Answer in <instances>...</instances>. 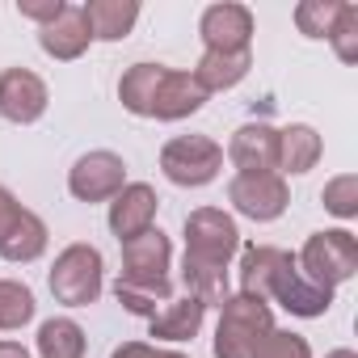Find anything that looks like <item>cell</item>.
Segmentation results:
<instances>
[{
	"label": "cell",
	"mask_w": 358,
	"mask_h": 358,
	"mask_svg": "<svg viewBox=\"0 0 358 358\" xmlns=\"http://www.w3.org/2000/svg\"><path fill=\"white\" fill-rule=\"evenodd\" d=\"M122 101L135 114H156V118H182L203 106V89L190 76H177L160 64H139L122 80Z\"/></svg>",
	"instance_id": "1"
},
{
	"label": "cell",
	"mask_w": 358,
	"mask_h": 358,
	"mask_svg": "<svg viewBox=\"0 0 358 358\" xmlns=\"http://www.w3.org/2000/svg\"><path fill=\"white\" fill-rule=\"evenodd\" d=\"M164 262H169V241L156 228H148L143 236L127 241V274L118 278V299L131 312H152L156 316V303L152 299H164L169 295Z\"/></svg>",
	"instance_id": "2"
},
{
	"label": "cell",
	"mask_w": 358,
	"mask_h": 358,
	"mask_svg": "<svg viewBox=\"0 0 358 358\" xmlns=\"http://www.w3.org/2000/svg\"><path fill=\"white\" fill-rule=\"evenodd\" d=\"M270 337V312L262 308V299L241 295L228 303L224 320H220V341L215 354L220 358H257L262 341Z\"/></svg>",
	"instance_id": "3"
},
{
	"label": "cell",
	"mask_w": 358,
	"mask_h": 358,
	"mask_svg": "<svg viewBox=\"0 0 358 358\" xmlns=\"http://www.w3.org/2000/svg\"><path fill=\"white\" fill-rule=\"evenodd\" d=\"M51 291L64 303H93L101 291V257L89 245H72L51 270Z\"/></svg>",
	"instance_id": "4"
},
{
	"label": "cell",
	"mask_w": 358,
	"mask_h": 358,
	"mask_svg": "<svg viewBox=\"0 0 358 358\" xmlns=\"http://www.w3.org/2000/svg\"><path fill=\"white\" fill-rule=\"evenodd\" d=\"M190 253H186V266H203V270H220L224 274V262L232 257L236 249V228L232 220H224L220 211H199L190 224Z\"/></svg>",
	"instance_id": "5"
},
{
	"label": "cell",
	"mask_w": 358,
	"mask_h": 358,
	"mask_svg": "<svg viewBox=\"0 0 358 358\" xmlns=\"http://www.w3.org/2000/svg\"><path fill=\"white\" fill-rule=\"evenodd\" d=\"M303 266H308L312 282L329 291L333 282L350 278L354 266H358L354 236H350V232H316V236L308 241V249H303Z\"/></svg>",
	"instance_id": "6"
},
{
	"label": "cell",
	"mask_w": 358,
	"mask_h": 358,
	"mask_svg": "<svg viewBox=\"0 0 358 358\" xmlns=\"http://www.w3.org/2000/svg\"><path fill=\"white\" fill-rule=\"evenodd\" d=\"M220 160H224V152L211 139H199V135L173 139L164 148V173H169V182H177V186H203V182H211Z\"/></svg>",
	"instance_id": "7"
},
{
	"label": "cell",
	"mask_w": 358,
	"mask_h": 358,
	"mask_svg": "<svg viewBox=\"0 0 358 358\" xmlns=\"http://www.w3.org/2000/svg\"><path fill=\"white\" fill-rule=\"evenodd\" d=\"M43 245H47L43 224L0 190V253L13 257V262H30L43 253Z\"/></svg>",
	"instance_id": "8"
},
{
	"label": "cell",
	"mask_w": 358,
	"mask_h": 358,
	"mask_svg": "<svg viewBox=\"0 0 358 358\" xmlns=\"http://www.w3.org/2000/svg\"><path fill=\"white\" fill-rule=\"evenodd\" d=\"M72 194L85 199V203H97V199H110L118 186H122V160L114 152H89L76 169H72Z\"/></svg>",
	"instance_id": "9"
},
{
	"label": "cell",
	"mask_w": 358,
	"mask_h": 358,
	"mask_svg": "<svg viewBox=\"0 0 358 358\" xmlns=\"http://www.w3.org/2000/svg\"><path fill=\"white\" fill-rule=\"evenodd\" d=\"M47 110V89L34 72H5L0 76V114L13 118V122H34Z\"/></svg>",
	"instance_id": "10"
},
{
	"label": "cell",
	"mask_w": 358,
	"mask_h": 358,
	"mask_svg": "<svg viewBox=\"0 0 358 358\" xmlns=\"http://www.w3.org/2000/svg\"><path fill=\"white\" fill-rule=\"evenodd\" d=\"M232 203L253 220H274L287 207V190L274 173H245L232 182Z\"/></svg>",
	"instance_id": "11"
},
{
	"label": "cell",
	"mask_w": 358,
	"mask_h": 358,
	"mask_svg": "<svg viewBox=\"0 0 358 358\" xmlns=\"http://www.w3.org/2000/svg\"><path fill=\"white\" fill-rule=\"evenodd\" d=\"M249 30H253L249 13L236 5H215L203 17V34H207L211 51H224V55H241L249 47Z\"/></svg>",
	"instance_id": "12"
},
{
	"label": "cell",
	"mask_w": 358,
	"mask_h": 358,
	"mask_svg": "<svg viewBox=\"0 0 358 358\" xmlns=\"http://www.w3.org/2000/svg\"><path fill=\"white\" fill-rule=\"evenodd\" d=\"M270 287H274V295L291 308V312H299V316H320L324 308H329V291L324 287H308L299 274H295V266H291V257H282L278 262V270L270 274Z\"/></svg>",
	"instance_id": "13"
},
{
	"label": "cell",
	"mask_w": 358,
	"mask_h": 358,
	"mask_svg": "<svg viewBox=\"0 0 358 358\" xmlns=\"http://www.w3.org/2000/svg\"><path fill=\"white\" fill-rule=\"evenodd\" d=\"M152 215H156V199L148 186H131L118 194L114 211H110V228L118 232V241H135L152 228Z\"/></svg>",
	"instance_id": "14"
},
{
	"label": "cell",
	"mask_w": 358,
	"mask_h": 358,
	"mask_svg": "<svg viewBox=\"0 0 358 358\" xmlns=\"http://www.w3.org/2000/svg\"><path fill=\"white\" fill-rule=\"evenodd\" d=\"M232 160H236L245 173H266V169L278 160V135L266 131V127H245V131H236V139H232Z\"/></svg>",
	"instance_id": "15"
},
{
	"label": "cell",
	"mask_w": 358,
	"mask_h": 358,
	"mask_svg": "<svg viewBox=\"0 0 358 358\" xmlns=\"http://www.w3.org/2000/svg\"><path fill=\"white\" fill-rule=\"evenodd\" d=\"M59 30H43V47L51 51V55H59V59H72V55H80L85 51V43H89V26H85V9H68L64 5V13H59Z\"/></svg>",
	"instance_id": "16"
},
{
	"label": "cell",
	"mask_w": 358,
	"mask_h": 358,
	"mask_svg": "<svg viewBox=\"0 0 358 358\" xmlns=\"http://www.w3.org/2000/svg\"><path fill=\"white\" fill-rule=\"evenodd\" d=\"M199 324H203V303H199L194 295L182 299V303H173V308L160 312V316H152V333H156V337H169V341H186V337H194Z\"/></svg>",
	"instance_id": "17"
},
{
	"label": "cell",
	"mask_w": 358,
	"mask_h": 358,
	"mask_svg": "<svg viewBox=\"0 0 358 358\" xmlns=\"http://www.w3.org/2000/svg\"><path fill=\"white\" fill-rule=\"evenodd\" d=\"M245 72H249V51H241V55L207 51V59H203V68H199L194 85H199L203 93H207V89H228V85H236Z\"/></svg>",
	"instance_id": "18"
},
{
	"label": "cell",
	"mask_w": 358,
	"mask_h": 358,
	"mask_svg": "<svg viewBox=\"0 0 358 358\" xmlns=\"http://www.w3.org/2000/svg\"><path fill=\"white\" fill-rule=\"evenodd\" d=\"M320 156V139L312 127H287L278 135V160L287 164V173H303L312 169V160Z\"/></svg>",
	"instance_id": "19"
},
{
	"label": "cell",
	"mask_w": 358,
	"mask_h": 358,
	"mask_svg": "<svg viewBox=\"0 0 358 358\" xmlns=\"http://www.w3.org/2000/svg\"><path fill=\"white\" fill-rule=\"evenodd\" d=\"M38 354L43 358H80L85 354V333L72 320H47L38 329Z\"/></svg>",
	"instance_id": "20"
},
{
	"label": "cell",
	"mask_w": 358,
	"mask_h": 358,
	"mask_svg": "<svg viewBox=\"0 0 358 358\" xmlns=\"http://www.w3.org/2000/svg\"><path fill=\"white\" fill-rule=\"evenodd\" d=\"M135 5H89L85 9V26H89V38H122L135 22Z\"/></svg>",
	"instance_id": "21"
},
{
	"label": "cell",
	"mask_w": 358,
	"mask_h": 358,
	"mask_svg": "<svg viewBox=\"0 0 358 358\" xmlns=\"http://www.w3.org/2000/svg\"><path fill=\"white\" fill-rule=\"evenodd\" d=\"M34 316V295L22 282H0V329H17Z\"/></svg>",
	"instance_id": "22"
},
{
	"label": "cell",
	"mask_w": 358,
	"mask_h": 358,
	"mask_svg": "<svg viewBox=\"0 0 358 358\" xmlns=\"http://www.w3.org/2000/svg\"><path fill=\"white\" fill-rule=\"evenodd\" d=\"M257 358H308V345L291 333H270L257 350Z\"/></svg>",
	"instance_id": "23"
},
{
	"label": "cell",
	"mask_w": 358,
	"mask_h": 358,
	"mask_svg": "<svg viewBox=\"0 0 358 358\" xmlns=\"http://www.w3.org/2000/svg\"><path fill=\"white\" fill-rule=\"evenodd\" d=\"M350 190H354V177H341V182H333V186H329L324 203H329L337 215H354V199H350Z\"/></svg>",
	"instance_id": "24"
},
{
	"label": "cell",
	"mask_w": 358,
	"mask_h": 358,
	"mask_svg": "<svg viewBox=\"0 0 358 358\" xmlns=\"http://www.w3.org/2000/svg\"><path fill=\"white\" fill-rule=\"evenodd\" d=\"M114 358H182V354H152V350H143V345H127V350H118Z\"/></svg>",
	"instance_id": "25"
},
{
	"label": "cell",
	"mask_w": 358,
	"mask_h": 358,
	"mask_svg": "<svg viewBox=\"0 0 358 358\" xmlns=\"http://www.w3.org/2000/svg\"><path fill=\"white\" fill-rule=\"evenodd\" d=\"M0 358H30L17 341H0Z\"/></svg>",
	"instance_id": "26"
},
{
	"label": "cell",
	"mask_w": 358,
	"mask_h": 358,
	"mask_svg": "<svg viewBox=\"0 0 358 358\" xmlns=\"http://www.w3.org/2000/svg\"><path fill=\"white\" fill-rule=\"evenodd\" d=\"M329 358H354V354H350V350H337V354H329Z\"/></svg>",
	"instance_id": "27"
}]
</instances>
